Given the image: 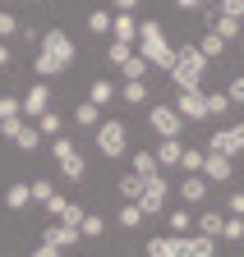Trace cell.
Segmentation results:
<instances>
[{
    "label": "cell",
    "instance_id": "3957f363",
    "mask_svg": "<svg viewBox=\"0 0 244 257\" xmlns=\"http://www.w3.org/2000/svg\"><path fill=\"white\" fill-rule=\"evenodd\" d=\"M203 74H207V55L198 46H180L175 51V64H171V83L180 92H198L203 87Z\"/></svg>",
    "mask_w": 244,
    "mask_h": 257
},
{
    "label": "cell",
    "instance_id": "d590c367",
    "mask_svg": "<svg viewBox=\"0 0 244 257\" xmlns=\"http://www.w3.org/2000/svg\"><path fill=\"white\" fill-rule=\"evenodd\" d=\"M221 239H230V243H239V239H244V216H226Z\"/></svg>",
    "mask_w": 244,
    "mask_h": 257
},
{
    "label": "cell",
    "instance_id": "f35d334b",
    "mask_svg": "<svg viewBox=\"0 0 244 257\" xmlns=\"http://www.w3.org/2000/svg\"><path fill=\"white\" fill-rule=\"evenodd\" d=\"M28 188H33V202H51V198H55V188H51V179H33Z\"/></svg>",
    "mask_w": 244,
    "mask_h": 257
},
{
    "label": "cell",
    "instance_id": "484cf974",
    "mask_svg": "<svg viewBox=\"0 0 244 257\" xmlns=\"http://www.w3.org/2000/svg\"><path fill=\"white\" fill-rule=\"evenodd\" d=\"M147 216H143V207L138 202H120V225H125V230H138Z\"/></svg>",
    "mask_w": 244,
    "mask_h": 257
},
{
    "label": "cell",
    "instance_id": "74e56055",
    "mask_svg": "<svg viewBox=\"0 0 244 257\" xmlns=\"http://www.w3.org/2000/svg\"><path fill=\"white\" fill-rule=\"evenodd\" d=\"M203 156H207V152H189V147H185V156H180V166H185L189 175H203Z\"/></svg>",
    "mask_w": 244,
    "mask_h": 257
},
{
    "label": "cell",
    "instance_id": "ee69618b",
    "mask_svg": "<svg viewBox=\"0 0 244 257\" xmlns=\"http://www.w3.org/2000/svg\"><path fill=\"white\" fill-rule=\"evenodd\" d=\"M65 202H69V198H60V193H55V198H51V202H42V207H46L51 216H60V211H65Z\"/></svg>",
    "mask_w": 244,
    "mask_h": 257
},
{
    "label": "cell",
    "instance_id": "4dcf8cb0",
    "mask_svg": "<svg viewBox=\"0 0 244 257\" xmlns=\"http://www.w3.org/2000/svg\"><path fill=\"white\" fill-rule=\"evenodd\" d=\"M134 175H157V152H134Z\"/></svg>",
    "mask_w": 244,
    "mask_h": 257
},
{
    "label": "cell",
    "instance_id": "f1b7e54d",
    "mask_svg": "<svg viewBox=\"0 0 244 257\" xmlns=\"http://www.w3.org/2000/svg\"><path fill=\"white\" fill-rule=\"evenodd\" d=\"M230 110V96L226 92H207V119H221Z\"/></svg>",
    "mask_w": 244,
    "mask_h": 257
},
{
    "label": "cell",
    "instance_id": "9c48e42d",
    "mask_svg": "<svg viewBox=\"0 0 244 257\" xmlns=\"http://www.w3.org/2000/svg\"><path fill=\"white\" fill-rule=\"evenodd\" d=\"M171 198V184L161 179V175H147V188H143V198H138V207H143V216H161V202Z\"/></svg>",
    "mask_w": 244,
    "mask_h": 257
},
{
    "label": "cell",
    "instance_id": "9a60e30c",
    "mask_svg": "<svg viewBox=\"0 0 244 257\" xmlns=\"http://www.w3.org/2000/svg\"><path fill=\"white\" fill-rule=\"evenodd\" d=\"M111 37L125 42V46L138 42V19H134V14H115V19H111Z\"/></svg>",
    "mask_w": 244,
    "mask_h": 257
},
{
    "label": "cell",
    "instance_id": "e0dca14e",
    "mask_svg": "<svg viewBox=\"0 0 244 257\" xmlns=\"http://www.w3.org/2000/svg\"><path fill=\"white\" fill-rule=\"evenodd\" d=\"M147 257H180V234H157V239H147Z\"/></svg>",
    "mask_w": 244,
    "mask_h": 257
},
{
    "label": "cell",
    "instance_id": "f907efd6",
    "mask_svg": "<svg viewBox=\"0 0 244 257\" xmlns=\"http://www.w3.org/2000/svg\"><path fill=\"white\" fill-rule=\"evenodd\" d=\"M0 5H10V0H0Z\"/></svg>",
    "mask_w": 244,
    "mask_h": 257
},
{
    "label": "cell",
    "instance_id": "cb8c5ba5",
    "mask_svg": "<svg viewBox=\"0 0 244 257\" xmlns=\"http://www.w3.org/2000/svg\"><path fill=\"white\" fill-rule=\"evenodd\" d=\"M5 202H10V211H23L28 202H33V188H28V184H10L5 188Z\"/></svg>",
    "mask_w": 244,
    "mask_h": 257
},
{
    "label": "cell",
    "instance_id": "6da1fadb",
    "mask_svg": "<svg viewBox=\"0 0 244 257\" xmlns=\"http://www.w3.org/2000/svg\"><path fill=\"white\" fill-rule=\"evenodd\" d=\"M69 64H74V37L65 28L42 32V42H37V78H60Z\"/></svg>",
    "mask_w": 244,
    "mask_h": 257
},
{
    "label": "cell",
    "instance_id": "277c9868",
    "mask_svg": "<svg viewBox=\"0 0 244 257\" xmlns=\"http://www.w3.org/2000/svg\"><path fill=\"white\" fill-rule=\"evenodd\" d=\"M125 143H129V128L120 124V119H102L97 124V152L102 156L120 161V156H125Z\"/></svg>",
    "mask_w": 244,
    "mask_h": 257
},
{
    "label": "cell",
    "instance_id": "f546056e",
    "mask_svg": "<svg viewBox=\"0 0 244 257\" xmlns=\"http://www.w3.org/2000/svg\"><path fill=\"white\" fill-rule=\"evenodd\" d=\"M166 225H171V234H189V230H194V216L180 207V211H171V216H166Z\"/></svg>",
    "mask_w": 244,
    "mask_h": 257
},
{
    "label": "cell",
    "instance_id": "60d3db41",
    "mask_svg": "<svg viewBox=\"0 0 244 257\" xmlns=\"http://www.w3.org/2000/svg\"><path fill=\"white\" fill-rule=\"evenodd\" d=\"M14 32H19V19H14L10 10H0V42H10Z\"/></svg>",
    "mask_w": 244,
    "mask_h": 257
},
{
    "label": "cell",
    "instance_id": "d6986e66",
    "mask_svg": "<svg viewBox=\"0 0 244 257\" xmlns=\"http://www.w3.org/2000/svg\"><path fill=\"white\" fill-rule=\"evenodd\" d=\"M180 198H185V202H207V179L203 175H189L185 184H180Z\"/></svg>",
    "mask_w": 244,
    "mask_h": 257
},
{
    "label": "cell",
    "instance_id": "ac0fdd59",
    "mask_svg": "<svg viewBox=\"0 0 244 257\" xmlns=\"http://www.w3.org/2000/svg\"><path fill=\"white\" fill-rule=\"evenodd\" d=\"M143 188H147L143 175H134V170H129V175H120V198H125V202H138V198H143Z\"/></svg>",
    "mask_w": 244,
    "mask_h": 257
},
{
    "label": "cell",
    "instance_id": "7a4b0ae2",
    "mask_svg": "<svg viewBox=\"0 0 244 257\" xmlns=\"http://www.w3.org/2000/svg\"><path fill=\"white\" fill-rule=\"evenodd\" d=\"M138 55L152 64V69H166L171 74V64H175V46L166 42V32L157 19H143L138 23Z\"/></svg>",
    "mask_w": 244,
    "mask_h": 257
},
{
    "label": "cell",
    "instance_id": "bcb514c9",
    "mask_svg": "<svg viewBox=\"0 0 244 257\" xmlns=\"http://www.w3.org/2000/svg\"><path fill=\"white\" fill-rule=\"evenodd\" d=\"M33 257H60V248H55V243H37V248H33Z\"/></svg>",
    "mask_w": 244,
    "mask_h": 257
},
{
    "label": "cell",
    "instance_id": "8fae6325",
    "mask_svg": "<svg viewBox=\"0 0 244 257\" xmlns=\"http://www.w3.org/2000/svg\"><path fill=\"white\" fill-rule=\"evenodd\" d=\"M19 101H23V115L42 119V115L51 110V87H46V83H33V87H28V92L19 96Z\"/></svg>",
    "mask_w": 244,
    "mask_h": 257
},
{
    "label": "cell",
    "instance_id": "8992f818",
    "mask_svg": "<svg viewBox=\"0 0 244 257\" xmlns=\"http://www.w3.org/2000/svg\"><path fill=\"white\" fill-rule=\"evenodd\" d=\"M0 134H5V138H10L19 152H37V147H42V134H37V124H28L23 115H19V119H10V124H0Z\"/></svg>",
    "mask_w": 244,
    "mask_h": 257
},
{
    "label": "cell",
    "instance_id": "7dc6e473",
    "mask_svg": "<svg viewBox=\"0 0 244 257\" xmlns=\"http://www.w3.org/2000/svg\"><path fill=\"white\" fill-rule=\"evenodd\" d=\"M230 216H244V193H235V198H230Z\"/></svg>",
    "mask_w": 244,
    "mask_h": 257
},
{
    "label": "cell",
    "instance_id": "1f68e13d",
    "mask_svg": "<svg viewBox=\"0 0 244 257\" xmlns=\"http://www.w3.org/2000/svg\"><path fill=\"white\" fill-rule=\"evenodd\" d=\"M111 10H93V14H88V32H97V37H102V32H111Z\"/></svg>",
    "mask_w": 244,
    "mask_h": 257
},
{
    "label": "cell",
    "instance_id": "836d02e7",
    "mask_svg": "<svg viewBox=\"0 0 244 257\" xmlns=\"http://www.w3.org/2000/svg\"><path fill=\"white\" fill-rule=\"evenodd\" d=\"M19 115H23V101H19V96H0V124H10Z\"/></svg>",
    "mask_w": 244,
    "mask_h": 257
},
{
    "label": "cell",
    "instance_id": "816d5d0a",
    "mask_svg": "<svg viewBox=\"0 0 244 257\" xmlns=\"http://www.w3.org/2000/svg\"><path fill=\"white\" fill-rule=\"evenodd\" d=\"M0 257H5V252H0Z\"/></svg>",
    "mask_w": 244,
    "mask_h": 257
},
{
    "label": "cell",
    "instance_id": "f6af8a7d",
    "mask_svg": "<svg viewBox=\"0 0 244 257\" xmlns=\"http://www.w3.org/2000/svg\"><path fill=\"white\" fill-rule=\"evenodd\" d=\"M111 5H115V14H134V10H138V0H111Z\"/></svg>",
    "mask_w": 244,
    "mask_h": 257
},
{
    "label": "cell",
    "instance_id": "83f0119b",
    "mask_svg": "<svg viewBox=\"0 0 244 257\" xmlns=\"http://www.w3.org/2000/svg\"><path fill=\"white\" fill-rule=\"evenodd\" d=\"M60 128H65V119H60L55 110H46V115L37 119V134H42V138H60Z\"/></svg>",
    "mask_w": 244,
    "mask_h": 257
},
{
    "label": "cell",
    "instance_id": "681fc988",
    "mask_svg": "<svg viewBox=\"0 0 244 257\" xmlns=\"http://www.w3.org/2000/svg\"><path fill=\"white\" fill-rule=\"evenodd\" d=\"M5 64H10V46H5V42H0V69H5Z\"/></svg>",
    "mask_w": 244,
    "mask_h": 257
},
{
    "label": "cell",
    "instance_id": "7c38bea8",
    "mask_svg": "<svg viewBox=\"0 0 244 257\" xmlns=\"http://www.w3.org/2000/svg\"><path fill=\"white\" fill-rule=\"evenodd\" d=\"M180 119H207V92H175Z\"/></svg>",
    "mask_w": 244,
    "mask_h": 257
},
{
    "label": "cell",
    "instance_id": "30bf717a",
    "mask_svg": "<svg viewBox=\"0 0 244 257\" xmlns=\"http://www.w3.org/2000/svg\"><path fill=\"white\" fill-rule=\"evenodd\" d=\"M230 175H235V161L230 156H221V152H207L203 156V179L207 184H226Z\"/></svg>",
    "mask_w": 244,
    "mask_h": 257
},
{
    "label": "cell",
    "instance_id": "603a6c76",
    "mask_svg": "<svg viewBox=\"0 0 244 257\" xmlns=\"http://www.w3.org/2000/svg\"><path fill=\"white\" fill-rule=\"evenodd\" d=\"M221 225H226V216H221V211H203V216H198V234L221 239Z\"/></svg>",
    "mask_w": 244,
    "mask_h": 257
},
{
    "label": "cell",
    "instance_id": "b9f144b4",
    "mask_svg": "<svg viewBox=\"0 0 244 257\" xmlns=\"http://www.w3.org/2000/svg\"><path fill=\"white\" fill-rule=\"evenodd\" d=\"M226 96H230V106H244V74H235V83L226 87Z\"/></svg>",
    "mask_w": 244,
    "mask_h": 257
},
{
    "label": "cell",
    "instance_id": "ffe728a7",
    "mask_svg": "<svg viewBox=\"0 0 244 257\" xmlns=\"http://www.w3.org/2000/svg\"><path fill=\"white\" fill-rule=\"evenodd\" d=\"M147 92H152L147 78H125V87H120V96H125L129 106H143V101H147Z\"/></svg>",
    "mask_w": 244,
    "mask_h": 257
},
{
    "label": "cell",
    "instance_id": "5bb4252c",
    "mask_svg": "<svg viewBox=\"0 0 244 257\" xmlns=\"http://www.w3.org/2000/svg\"><path fill=\"white\" fill-rule=\"evenodd\" d=\"M83 234H78V225H65V220H55V225H46V234H42V243H55V248H74Z\"/></svg>",
    "mask_w": 244,
    "mask_h": 257
},
{
    "label": "cell",
    "instance_id": "ba28073f",
    "mask_svg": "<svg viewBox=\"0 0 244 257\" xmlns=\"http://www.w3.org/2000/svg\"><path fill=\"white\" fill-rule=\"evenodd\" d=\"M207 152H221V156H239L244 152V124H230V128H217V134L207 138Z\"/></svg>",
    "mask_w": 244,
    "mask_h": 257
},
{
    "label": "cell",
    "instance_id": "d4e9b609",
    "mask_svg": "<svg viewBox=\"0 0 244 257\" xmlns=\"http://www.w3.org/2000/svg\"><path fill=\"white\" fill-rule=\"evenodd\" d=\"M180 156H185V147H180V138H161V152H157V166H180Z\"/></svg>",
    "mask_w": 244,
    "mask_h": 257
},
{
    "label": "cell",
    "instance_id": "44dd1931",
    "mask_svg": "<svg viewBox=\"0 0 244 257\" xmlns=\"http://www.w3.org/2000/svg\"><path fill=\"white\" fill-rule=\"evenodd\" d=\"M115 96H120V92H115V83H106V78H97L93 87H88V101H93V106H111Z\"/></svg>",
    "mask_w": 244,
    "mask_h": 257
},
{
    "label": "cell",
    "instance_id": "8d00e7d4",
    "mask_svg": "<svg viewBox=\"0 0 244 257\" xmlns=\"http://www.w3.org/2000/svg\"><path fill=\"white\" fill-rule=\"evenodd\" d=\"M129 55H134V46H125V42H111V46H106V60L115 64V69H120V64H125Z\"/></svg>",
    "mask_w": 244,
    "mask_h": 257
},
{
    "label": "cell",
    "instance_id": "e575fe53",
    "mask_svg": "<svg viewBox=\"0 0 244 257\" xmlns=\"http://www.w3.org/2000/svg\"><path fill=\"white\" fill-rule=\"evenodd\" d=\"M198 51H203V55L212 60V55H221V51H226V42H221V37H217V32H212V28H207V32H203V42H198Z\"/></svg>",
    "mask_w": 244,
    "mask_h": 257
},
{
    "label": "cell",
    "instance_id": "4316f807",
    "mask_svg": "<svg viewBox=\"0 0 244 257\" xmlns=\"http://www.w3.org/2000/svg\"><path fill=\"white\" fill-rule=\"evenodd\" d=\"M147 69H152V64H147V60H143L138 51H134V55L125 60V64H120V74H125V78H147Z\"/></svg>",
    "mask_w": 244,
    "mask_h": 257
},
{
    "label": "cell",
    "instance_id": "7402d4cb",
    "mask_svg": "<svg viewBox=\"0 0 244 257\" xmlns=\"http://www.w3.org/2000/svg\"><path fill=\"white\" fill-rule=\"evenodd\" d=\"M74 124H78V128H97V124H102V106H93V101H78Z\"/></svg>",
    "mask_w": 244,
    "mask_h": 257
},
{
    "label": "cell",
    "instance_id": "2e32d148",
    "mask_svg": "<svg viewBox=\"0 0 244 257\" xmlns=\"http://www.w3.org/2000/svg\"><path fill=\"white\" fill-rule=\"evenodd\" d=\"M207 28L217 32L221 42H235V37H239V19H230V14H221V10H217V14H207Z\"/></svg>",
    "mask_w": 244,
    "mask_h": 257
},
{
    "label": "cell",
    "instance_id": "c3c4849f",
    "mask_svg": "<svg viewBox=\"0 0 244 257\" xmlns=\"http://www.w3.org/2000/svg\"><path fill=\"white\" fill-rule=\"evenodd\" d=\"M180 10H203V0H175Z\"/></svg>",
    "mask_w": 244,
    "mask_h": 257
},
{
    "label": "cell",
    "instance_id": "7bdbcfd3",
    "mask_svg": "<svg viewBox=\"0 0 244 257\" xmlns=\"http://www.w3.org/2000/svg\"><path fill=\"white\" fill-rule=\"evenodd\" d=\"M221 5V14H230V19H244V0H217Z\"/></svg>",
    "mask_w": 244,
    "mask_h": 257
},
{
    "label": "cell",
    "instance_id": "5b68a950",
    "mask_svg": "<svg viewBox=\"0 0 244 257\" xmlns=\"http://www.w3.org/2000/svg\"><path fill=\"white\" fill-rule=\"evenodd\" d=\"M51 156H55V166H60V175H65L69 184H78L88 170H83V156H78V147L69 143V138H51Z\"/></svg>",
    "mask_w": 244,
    "mask_h": 257
},
{
    "label": "cell",
    "instance_id": "ab89813d",
    "mask_svg": "<svg viewBox=\"0 0 244 257\" xmlns=\"http://www.w3.org/2000/svg\"><path fill=\"white\" fill-rule=\"evenodd\" d=\"M83 216H88V211H83L78 202H65V211H60L55 220H65V225H83Z\"/></svg>",
    "mask_w": 244,
    "mask_h": 257
},
{
    "label": "cell",
    "instance_id": "d6a6232c",
    "mask_svg": "<svg viewBox=\"0 0 244 257\" xmlns=\"http://www.w3.org/2000/svg\"><path fill=\"white\" fill-rule=\"evenodd\" d=\"M102 230H106V220H102L97 211H88V216H83V225H78V234H83V239H97Z\"/></svg>",
    "mask_w": 244,
    "mask_h": 257
},
{
    "label": "cell",
    "instance_id": "52a82bcc",
    "mask_svg": "<svg viewBox=\"0 0 244 257\" xmlns=\"http://www.w3.org/2000/svg\"><path fill=\"white\" fill-rule=\"evenodd\" d=\"M147 124L157 138H180V128H185V119H180L175 106H147Z\"/></svg>",
    "mask_w": 244,
    "mask_h": 257
},
{
    "label": "cell",
    "instance_id": "4fadbf2b",
    "mask_svg": "<svg viewBox=\"0 0 244 257\" xmlns=\"http://www.w3.org/2000/svg\"><path fill=\"white\" fill-rule=\"evenodd\" d=\"M180 257H217V239H207V234H180Z\"/></svg>",
    "mask_w": 244,
    "mask_h": 257
}]
</instances>
